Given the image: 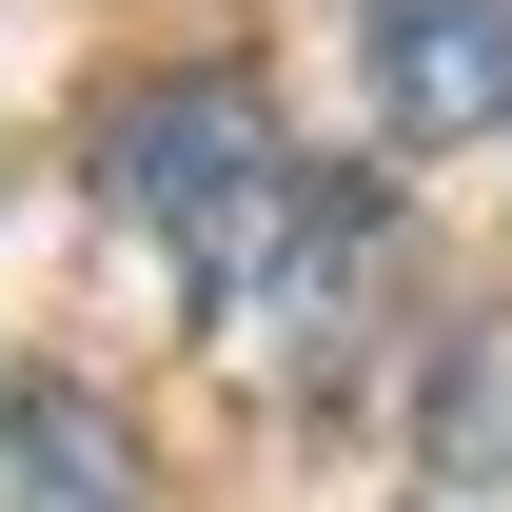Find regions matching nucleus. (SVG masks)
Wrapping results in <instances>:
<instances>
[{
    "instance_id": "1",
    "label": "nucleus",
    "mask_w": 512,
    "mask_h": 512,
    "mask_svg": "<svg viewBox=\"0 0 512 512\" xmlns=\"http://www.w3.org/2000/svg\"><path fill=\"white\" fill-rule=\"evenodd\" d=\"M276 178H296V138H276V99H256L237 60H197V79H138L119 119H99V217H138V237L178 256L197 296H217V276L256 256Z\"/></svg>"
},
{
    "instance_id": "2",
    "label": "nucleus",
    "mask_w": 512,
    "mask_h": 512,
    "mask_svg": "<svg viewBox=\"0 0 512 512\" xmlns=\"http://www.w3.org/2000/svg\"><path fill=\"white\" fill-rule=\"evenodd\" d=\"M375 296H394V217H375V178L296 158V178H276V217H256V256L217 276V335H237V375H296V394H316L335 355L375 335Z\"/></svg>"
},
{
    "instance_id": "3",
    "label": "nucleus",
    "mask_w": 512,
    "mask_h": 512,
    "mask_svg": "<svg viewBox=\"0 0 512 512\" xmlns=\"http://www.w3.org/2000/svg\"><path fill=\"white\" fill-rule=\"evenodd\" d=\"M355 40H375V119L414 158L512 119V0H355Z\"/></svg>"
},
{
    "instance_id": "4",
    "label": "nucleus",
    "mask_w": 512,
    "mask_h": 512,
    "mask_svg": "<svg viewBox=\"0 0 512 512\" xmlns=\"http://www.w3.org/2000/svg\"><path fill=\"white\" fill-rule=\"evenodd\" d=\"M0 512H138V434L79 375H0Z\"/></svg>"
},
{
    "instance_id": "5",
    "label": "nucleus",
    "mask_w": 512,
    "mask_h": 512,
    "mask_svg": "<svg viewBox=\"0 0 512 512\" xmlns=\"http://www.w3.org/2000/svg\"><path fill=\"white\" fill-rule=\"evenodd\" d=\"M434 473H512V316H473L434 355Z\"/></svg>"
}]
</instances>
